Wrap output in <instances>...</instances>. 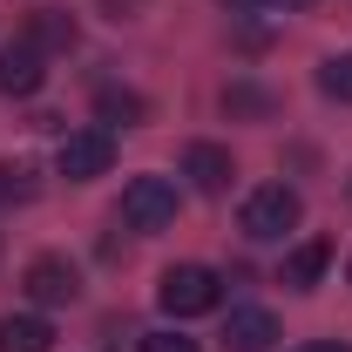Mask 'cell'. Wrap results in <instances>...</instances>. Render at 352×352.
<instances>
[{
	"instance_id": "1",
	"label": "cell",
	"mask_w": 352,
	"mask_h": 352,
	"mask_svg": "<svg viewBox=\"0 0 352 352\" xmlns=\"http://www.w3.org/2000/svg\"><path fill=\"white\" fill-rule=\"evenodd\" d=\"M156 298H163L170 318H204V311L223 305V278L210 271V264H170L163 285H156Z\"/></svg>"
},
{
	"instance_id": "2",
	"label": "cell",
	"mask_w": 352,
	"mask_h": 352,
	"mask_svg": "<svg viewBox=\"0 0 352 352\" xmlns=\"http://www.w3.org/2000/svg\"><path fill=\"white\" fill-rule=\"evenodd\" d=\"M298 217H305V204H298V190H285V183H264V190L244 197V237H258V244L298 230Z\"/></svg>"
},
{
	"instance_id": "3",
	"label": "cell",
	"mask_w": 352,
	"mask_h": 352,
	"mask_svg": "<svg viewBox=\"0 0 352 352\" xmlns=\"http://www.w3.org/2000/svg\"><path fill=\"white\" fill-rule=\"evenodd\" d=\"M109 163H116V129H68L54 149V170L68 183H95V176H109Z\"/></svg>"
},
{
	"instance_id": "4",
	"label": "cell",
	"mask_w": 352,
	"mask_h": 352,
	"mask_svg": "<svg viewBox=\"0 0 352 352\" xmlns=\"http://www.w3.org/2000/svg\"><path fill=\"white\" fill-rule=\"evenodd\" d=\"M122 223L129 230H170L176 223V183L170 176H135L122 190Z\"/></svg>"
},
{
	"instance_id": "5",
	"label": "cell",
	"mask_w": 352,
	"mask_h": 352,
	"mask_svg": "<svg viewBox=\"0 0 352 352\" xmlns=\"http://www.w3.org/2000/svg\"><path fill=\"white\" fill-rule=\"evenodd\" d=\"M21 285H28L34 305H75V298H82V271H75L68 258H34Z\"/></svg>"
},
{
	"instance_id": "6",
	"label": "cell",
	"mask_w": 352,
	"mask_h": 352,
	"mask_svg": "<svg viewBox=\"0 0 352 352\" xmlns=\"http://www.w3.org/2000/svg\"><path fill=\"white\" fill-rule=\"evenodd\" d=\"M183 176H190L204 197H223V190H230V176H237V163H230V149H223V142H190V149H183Z\"/></svg>"
},
{
	"instance_id": "7",
	"label": "cell",
	"mask_w": 352,
	"mask_h": 352,
	"mask_svg": "<svg viewBox=\"0 0 352 352\" xmlns=\"http://www.w3.org/2000/svg\"><path fill=\"white\" fill-rule=\"evenodd\" d=\"M47 82V54H34L28 41H14V47H0V95H34V88Z\"/></svg>"
},
{
	"instance_id": "8",
	"label": "cell",
	"mask_w": 352,
	"mask_h": 352,
	"mask_svg": "<svg viewBox=\"0 0 352 352\" xmlns=\"http://www.w3.org/2000/svg\"><path fill=\"white\" fill-rule=\"evenodd\" d=\"M223 346L230 352H271L278 346V318H271L264 305H237L230 325H223Z\"/></svg>"
},
{
	"instance_id": "9",
	"label": "cell",
	"mask_w": 352,
	"mask_h": 352,
	"mask_svg": "<svg viewBox=\"0 0 352 352\" xmlns=\"http://www.w3.org/2000/svg\"><path fill=\"white\" fill-rule=\"evenodd\" d=\"M21 41L34 47V54H68V47H75V14H61V7H34Z\"/></svg>"
},
{
	"instance_id": "10",
	"label": "cell",
	"mask_w": 352,
	"mask_h": 352,
	"mask_svg": "<svg viewBox=\"0 0 352 352\" xmlns=\"http://www.w3.org/2000/svg\"><path fill=\"white\" fill-rule=\"evenodd\" d=\"M0 352H54V325L34 311H7L0 318Z\"/></svg>"
},
{
	"instance_id": "11",
	"label": "cell",
	"mask_w": 352,
	"mask_h": 352,
	"mask_svg": "<svg viewBox=\"0 0 352 352\" xmlns=\"http://www.w3.org/2000/svg\"><path fill=\"white\" fill-rule=\"evenodd\" d=\"M95 116H102V129H135V122L149 116V102H142L135 88L102 82V88H95Z\"/></svg>"
},
{
	"instance_id": "12",
	"label": "cell",
	"mask_w": 352,
	"mask_h": 352,
	"mask_svg": "<svg viewBox=\"0 0 352 352\" xmlns=\"http://www.w3.org/2000/svg\"><path fill=\"white\" fill-rule=\"evenodd\" d=\"M325 264H332V244H325V237H305V244L285 258V285H292V292H311V285L325 278Z\"/></svg>"
},
{
	"instance_id": "13",
	"label": "cell",
	"mask_w": 352,
	"mask_h": 352,
	"mask_svg": "<svg viewBox=\"0 0 352 352\" xmlns=\"http://www.w3.org/2000/svg\"><path fill=\"white\" fill-rule=\"evenodd\" d=\"M223 109H230V116H271V109H278V102H271V95H264V88H251V82H237V88H223Z\"/></svg>"
},
{
	"instance_id": "14",
	"label": "cell",
	"mask_w": 352,
	"mask_h": 352,
	"mask_svg": "<svg viewBox=\"0 0 352 352\" xmlns=\"http://www.w3.org/2000/svg\"><path fill=\"white\" fill-rule=\"evenodd\" d=\"M318 88H325L332 102H352V54H332V61L318 68Z\"/></svg>"
},
{
	"instance_id": "15",
	"label": "cell",
	"mask_w": 352,
	"mask_h": 352,
	"mask_svg": "<svg viewBox=\"0 0 352 352\" xmlns=\"http://www.w3.org/2000/svg\"><path fill=\"white\" fill-rule=\"evenodd\" d=\"M34 197V170L28 163H0V204H28Z\"/></svg>"
},
{
	"instance_id": "16",
	"label": "cell",
	"mask_w": 352,
	"mask_h": 352,
	"mask_svg": "<svg viewBox=\"0 0 352 352\" xmlns=\"http://www.w3.org/2000/svg\"><path fill=\"white\" fill-rule=\"evenodd\" d=\"M142 352H197V339H183V332H142Z\"/></svg>"
},
{
	"instance_id": "17",
	"label": "cell",
	"mask_w": 352,
	"mask_h": 352,
	"mask_svg": "<svg viewBox=\"0 0 352 352\" xmlns=\"http://www.w3.org/2000/svg\"><path fill=\"white\" fill-rule=\"evenodd\" d=\"M298 352H352V346H346V339H305Z\"/></svg>"
},
{
	"instance_id": "18",
	"label": "cell",
	"mask_w": 352,
	"mask_h": 352,
	"mask_svg": "<svg viewBox=\"0 0 352 352\" xmlns=\"http://www.w3.org/2000/svg\"><path fill=\"white\" fill-rule=\"evenodd\" d=\"M230 14H258V7H271V0H223Z\"/></svg>"
},
{
	"instance_id": "19",
	"label": "cell",
	"mask_w": 352,
	"mask_h": 352,
	"mask_svg": "<svg viewBox=\"0 0 352 352\" xmlns=\"http://www.w3.org/2000/svg\"><path fill=\"white\" fill-rule=\"evenodd\" d=\"M292 7H305V0H292Z\"/></svg>"
}]
</instances>
